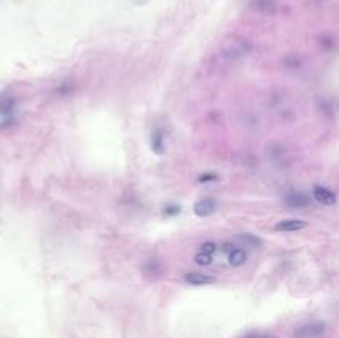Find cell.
<instances>
[{"mask_svg": "<svg viewBox=\"0 0 339 338\" xmlns=\"http://www.w3.org/2000/svg\"><path fill=\"white\" fill-rule=\"evenodd\" d=\"M252 52V43H250L246 39H242V37H232L222 45L220 52H219V60L222 63H237L242 58H245L248 53Z\"/></svg>", "mask_w": 339, "mask_h": 338, "instance_id": "6da1fadb", "label": "cell"}, {"mask_svg": "<svg viewBox=\"0 0 339 338\" xmlns=\"http://www.w3.org/2000/svg\"><path fill=\"white\" fill-rule=\"evenodd\" d=\"M215 209H217V202L212 198H204L194 204V214L199 216V218H207L212 212H215Z\"/></svg>", "mask_w": 339, "mask_h": 338, "instance_id": "7a4b0ae2", "label": "cell"}, {"mask_svg": "<svg viewBox=\"0 0 339 338\" xmlns=\"http://www.w3.org/2000/svg\"><path fill=\"white\" fill-rule=\"evenodd\" d=\"M306 227H308L306 220L284 219V220H280V222L275 225V231L276 232H296V231H301V229H306Z\"/></svg>", "mask_w": 339, "mask_h": 338, "instance_id": "3957f363", "label": "cell"}, {"mask_svg": "<svg viewBox=\"0 0 339 338\" xmlns=\"http://www.w3.org/2000/svg\"><path fill=\"white\" fill-rule=\"evenodd\" d=\"M313 198L320 204H323V206H333V204H336V194L323 186L313 187Z\"/></svg>", "mask_w": 339, "mask_h": 338, "instance_id": "277c9868", "label": "cell"}, {"mask_svg": "<svg viewBox=\"0 0 339 338\" xmlns=\"http://www.w3.org/2000/svg\"><path fill=\"white\" fill-rule=\"evenodd\" d=\"M186 282L189 285H195V287H202V285H210V283H215L217 278L213 275H207V274H197V272H190L186 274Z\"/></svg>", "mask_w": 339, "mask_h": 338, "instance_id": "5b68a950", "label": "cell"}, {"mask_svg": "<svg viewBox=\"0 0 339 338\" xmlns=\"http://www.w3.org/2000/svg\"><path fill=\"white\" fill-rule=\"evenodd\" d=\"M286 206L293 207V209H301V207H308L309 206V198L301 193H295V194H288L286 199H284Z\"/></svg>", "mask_w": 339, "mask_h": 338, "instance_id": "8992f818", "label": "cell"}, {"mask_svg": "<svg viewBox=\"0 0 339 338\" xmlns=\"http://www.w3.org/2000/svg\"><path fill=\"white\" fill-rule=\"evenodd\" d=\"M246 258H248V256H246V250L244 249H233L228 252V264L232 267H242L246 262Z\"/></svg>", "mask_w": 339, "mask_h": 338, "instance_id": "52a82bcc", "label": "cell"}, {"mask_svg": "<svg viewBox=\"0 0 339 338\" xmlns=\"http://www.w3.org/2000/svg\"><path fill=\"white\" fill-rule=\"evenodd\" d=\"M151 146H152V151L156 154L164 153V135H162L161 129H154L152 138H151Z\"/></svg>", "mask_w": 339, "mask_h": 338, "instance_id": "ba28073f", "label": "cell"}, {"mask_svg": "<svg viewBox=\"0 0 339 338\" xmlns=\"http://www.w3.org/2000/svg\"><path fill=\"white\" fill-rule=\"evenodd\" d=\"M15 108V99L12 97H2L0 98V115L3 118H10Z\"/></svg>", "mask_w": 339, "mask_h": 338, "instance_id": "9c48e42d", "label": "cell"}, {"mask_svg": "<svg viewBox=\"0 0 339 338\" xmlns=\"http://www.w3.org/2000/svg\"><path fill=\"white\" fill-rule=\"evenodd\" d=\"M237 239L246 247H260L262 245V240L258 237H255L253 234H238Z\"/></svg>", "mask_w": 339, "mask_h": 338, "instance_id": "30bf717a", "label": "cell"}, {"mask_svg": "<svg viewBox=\"0 0 339 338\" xmlns=\"http://www.w3.org/2000/svg\"><path fill=\"white\" fill-rule=\"evenodd\" d=\"M194 262L200 267H207L210 265L213 262V257L210 256V254H204V252H199L197 256L194 257Z\"/></svg>", "mask_w": 339, "mask_h": 338, "instance_id": "8fae6325", "label": "cell"}, {"mask_svg": "<svg viewBox=\"0 0 339 338\" xmlns=\"http://www.w3.org/2000/svg\"><path fill=\"white\" fill-rule=\"evenodd\" d=\"M219 249L217 247V244L215 242H204L202 245H200V252H204V254H210V256H213L215 254V250Z\"/></svg>", "mask_w": 339, "mask_h": 338, "instance_id": "7c38bea8", "label": "cell"}, {"mask_svg": "<svg viewBox=\"0 0 339 338\" xmlns=\"http://www.w3.org/2000/svg\"><path fill=\"white\" fill-rule=\"evenodd\" d=\"M217 179H219L217 174H202V176L199 178V182L205 184V182H212V181H217Z\"/></svg>", "mask_w": 339, "mask_h": 338, "instance_id": "4fadbf2b", "label": "cell"}, {"mask_svg": "<svg viewBox=\"0 0 339 338\" xmlns=\"http://www.w3.org/2000/svg\"><path fill=\"white\" fill-rule=\"evenodd\" d=\"M166 214H179L181 212V207H177V206H174V207H166Z\"/></svg>", "mask_w": 339, "mask_h": 338, "instance_id": "5bb4252c", "label": "cell"}, {"mask_svg": "<svg viewBox=\"0 0 339 338\" xmlns=\"http://www.w3.org/2000/svg\"><path fill=\"white\" fill-rule=\"evenodd\" d=\"M222 247H224L222 250H224V252H227V254L230 252V250H233V245H232V244H224Z\"/></svg>", "mask_w": 339, "mask_h": 338, "instance_id": "9a60e30c", "label": "cell"}]
</instances>
